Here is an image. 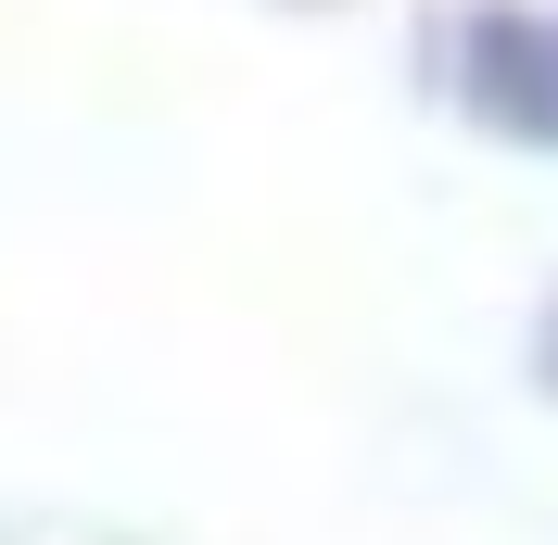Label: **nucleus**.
<instances>
[{
  "mask_svg": "<svg viewBox=\"0 0 558 545\" xmlns=\"http://www.w3.org/2000/svg\"><path fill=\"white\" fill-rule=\"evenodd\" d=\"M457 114L508 153H558V13L546 0H470L445 26Z\"/></svg>",
  "mask_w": 558,
  "mask_h": 545,
  "instance_id": "f257e3e1",
  "label": "nucleus"
},
{
  "mask_svg": "<svg viewBox=\"0 0 558 545\" xmlns=\"http://www.w3.org/2000/svg\"><path fill=\"white\" fill-rule=\"evenodd\" d=\"M546 380H558V317H546Z\"/></svg>",
  "mask_w": 558,
  "mask_h": 545,
  "instance_id": "f03ea898",
  "label": "nucleus"
}]
</instances>
